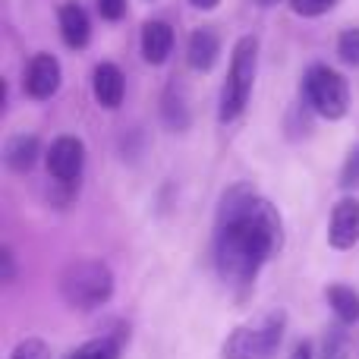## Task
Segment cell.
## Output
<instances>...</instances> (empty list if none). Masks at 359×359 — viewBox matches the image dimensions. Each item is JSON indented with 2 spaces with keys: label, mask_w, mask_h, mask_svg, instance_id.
Listing matches in <instances>:
<instances>
[{
  "label": "cell",
  "mask_w": 359,
  "mask_h": 359,
  "mask_svg": "<svg viewBox=\"0 0 359 359\" xmlns=\"http://www.w3.org/2000/svg\"><path fill=\"white\" fill-rule=\"evenodd\" d=\"M57 19H60L63 41H67L73 50L86 48L88 38H92V22H88V13L82 10L76 0H67V4L60 6V13H57Z\"/></svg>",
  "instance_id": "10"
},
{
  "label": "cell",
  "mask_w": 359,
  "mask_h": 359,
  "mask_svg": "<svg viewBox=\"0 0 359 359\" xmlns=\"http://www.w3.org/2000/svg\"><path fill=\"white\" fill-rule=\"evenodd\" d=\"M164 120H168L174 130H183L186 123H189V117H186V107H183V101L174 98V95H168L164 98Z\"/></svg>",
  "instance_id": "18"
},
{
  "label": "cell",
  "mask_w": 359,
  "mask_h": 359,
  "mask_svg": "<svg viewBox=\"0 0 359 359\" xmlns=\"http://www.w3.org/2000/svg\"><path fill=\"white\" fill-rule=\"evenodd\" d=\"M255 69H259V38L243 35L233 44L230 69L221 88V107H217L221 123H230V120H236L246 111L249 95H252V82H255Z\"/></svg>",
  "instance_id": "2"
},
{
  "label": "cell",
  "mask_w": 359,
  "mask_h": 359,
  "mask_svg": "<svg viewBox=\"0 0 359 359\" xmlns=\"http://www.w3.org/2000/svg\"><path fill=\"white\" fill-rule=\"evenodd\" d=\"M98 13L104 19H111V22H117L126 13V0H98Z\"/></svg>",
  "instance_id": "22"
},
{
  "label": "cell",
  "mask_w": 359,
  "mask_h": 359,
  "mask_svg": "<svg viewBox=\"0 0 359 359\" xmlns=\"http://www.w3.org/2000/svg\"><path fill=\"white\" fill-rule=\"evenodd\" d=\"M328 303L334 309V316L344 325H356L359 322V293L347 284H331L328 287Z\"/></svg>",
  "instance_id": "14"
},
{
  "label": "cell",
  "mask_w": 359,
  "mask_h": 359,
  "mask_svg": "<svg viewBox=\"0 0 359 359\" xmlns=\"http://www.w3.org/2000/svg\"><path fill=\"white\" fill-rule=\"evenodd\" d=\"M290 359H312V347H309V344H297V347H293V356Z\"/></svg>",
  "instance_id": "24"
},
{
  "label": "cell",
  "mask_w": 359,
  "mask_h": 359,
  "mask_svg": "<svg viewBox=\"0 0 359 359\" xmlns=\"http://www.w3.org/2000/svg\"><path fill=\"white\" fill-rule=\"evenodd\" d=\"M303 88H306V101L312 104V111L322 114L328 120H341L350 107V88H347V79H344L337 69L331 67H312L303 79Z\"/></svg>",
  "instance_id": "5"
},
{
  "label": "cell",
  "mask_w": 359,
  "mask_h": 359,
  "mask_svg": "<svg viewBox=\"0 0 359 359\" xmlns=\"http://www.w3.org/2000/svg\"><path fill=\"white\" fill-rule=\"evenodd\" d=\"M170 50H174V29H170L168 22H161V19H151V22H145L142 29V57L151 63V67H158V63H164L170 57Z\"/></svg>",
  "instance_id": "11"
},
{
  "label": "cell",
  "mask_w": 359,
  "mask_h": 359,
  "mask_svg": "<svg viewBox=\"0 0 359 359\" xmlns=\"http://www.w3.org/2000/svg\"><path fill=\"white\" fill-rule=\"evenodd\" d=\"M337 54H341L344 63L359 67V29H347L341 38H337Z\"/></svg>",
  "instance_id": "17"
},
{
  "label": "cell",
  "mask_w": 359,
  "mask_h": 359,
  "mask_svg": "<svg viewBox=\"0 0 359 359\" xmlns=\"http://www.w3.org/2000/svg\"><path fill=\"white\" fill-rule=\"evenodd\" d=\"M259 4L262 6H271V4H278V0H259Z\"/></svg>",
  "instance_id": "26"
},
{
  "label": "cell",
  "mask_w": 359,
  "mask_h": 359,
  "mask_svg": "<svg viewBox=\"0 0 359 359\" xmlns=\"http://www.w3.org/2000/svg\"><path fill=\"white\" fill-rule=\"evenodd\" d=\"M328 243L334 249H353L359 243V198H341L331 211Z\"/></svg>",
  "instance_id": "7"
},
{
  "label": "cell",
  "mask_w": 359,
  "mask_h": 359,
  "mask_svg": "<svg viewBox=\"0 0 359 359\" xmlns=\"http://www.w3.org/2000/svg\"><path fill=\"white\" fill-rule=\"evenodd\" d=\"M57 88H60V63H57V57L35 54L29 69H25V92H29L32 98L44 101V98H50Z\"/></svg>",
  "instance_id": "8"
},
{
  "label": "cell",
  "mask_w": 359,
  "mask_h": 359,
  "mask_svg": "<svg viewBox=\"0 0 359 359\" xmlns=\"http://www.w3.org/2000/svg\"><path fill=\"white\" fill-rule=\"evenodd\" d=\"M114 293V274L104 262L98 259H79L69 262L60 274V297L73 309H98L111 299Z\"/></svg>",
  "instance_id": "3"
},
{
  "label": "cell",
  "mask_w": 359,
  "mask_h": 359,
  "mask_svg": "<svg viewBox=\"0 0 359 359\" xmlns=\"http://www.w3.org/2000/svg\"><path fill=\"white\" fill-rule=\"evenodd\" d=\"M217 54H221V38L211 29H196L189 35V44H186V60H189L192 69L198 73H208L215 67Z\"/></svg>",
  "instance_id": "12"
},
{
  "label": "cell",
  "mask_w": 359,
  "mask_h": 359,
  "mask_svg": "<svg viewBox=\"0 0 359 359\" xmlns=\"http://www.w3.org/2000/svg\"><path fill=\"white\" fill-rule=\"evenodd\" d=\"M10 359H48V347H44L41 341H22L16 350L10 353Z\"/></svg>",
  "instance_id": "20"
},
{
  "label": "cell",
  "mask_w": 359,
  "mask_h": 359,
  "mask_svg": "<svg viewBox=\"0 0 359 359\" xmlns=\"http://www.w3.org/2000/svg\"><path fill=\"white\" fill-rule=\"evenodd\" d=\"M67 359H120V341L117 337H95V341L76 347Z\"/></svg>",
  "instance_id": "15"
},
{
  "label": "cell",
  "mask_w": 359,
  "mask_h": 359,
  "mask_svg": "<svg viewBox=\"0 0 359 359\" xmlns=\"http://www.w3.org/2000/svg\"><path fill=\"white\" fill-rule=\"evenodd\" d=\"M192 6H198V10H211V6H217V0H189Z\"/></svg>",
  "instance_id": "25"
},
{
  "label": "cell",
  "mask_w": 359,
  "mask_h": 359,
  "mask_svg": "<svg viewBox=\"0 0 359 359\" xmlns=\"http://www.w3.org/2000/svg\"><path fill=\"white\" fill-rule=\"evenodd\" d=\"M287 316L284 312H268L262 322L243 325L224 341L221 359H274L280 341H284Z\"/></svg>",
  "instance_id": "4"
},
{
  "label": "cell",
  "mask_w": 359,
  "mask_h": 359,
  "mask_svg": "<svg viewBox=\"0 0 359 359\" xmlns=\"http://www.w3.org/2000/svg\"><path fill=\"white\" fill-rule=\"evenodd\" d=\"M38 155H41V142H38V136H25V133H19V136H13L10 142L4 145V161H6V168H13L16 174H25V170L35 168Z\"/></svg>",
  "instance_id": "13"
},
{
  "label": "cell",
  "mask_w": 359,
  "mask_h": 359,
  "mask_svg": "<svg viewBox=\"0 0 359 359\" xmlns=\"http://www.w3.org/2000/svg\"><path fill=\"white\" fill-rule=\"evenodd\" d=\"M0 262H4V280L16 278V271H13V252H10V249H4V252H0Z\"/></svg>",
  "instance_id": "23"
},
{
  "label": "cell",
  "mask_w": 359,
  "mask_h": 359,
  "mask_svg": "<svg viewBox=\"0 0 359 359\" xmlns=\"http://www.w3.org/2000/svg\"><path fill=\"white\" fill-rule=\"evenodd\" d=\"M341 186H344V189H353V186H359V149L350 151V158L344 161Z\"/></svg>",
  "instance_id": "21"
},
{
  "label": "cell",
  "mask_w": 359,
  "mask_h": 359,
  "mask_svg": "<svg viewBox=\"0 0 359 359\" xmlns=\"http://www.w3.org/2000/svg\"><path fill=\"white\" fill-rule=\"evenodd\" d=\"M92 92H95V101L107 111L123 104V95H126V82H123V73H120L114 63H98L95 67V79H92Z\"/></svg>",
  "instance_id": "9"
},
{
  "label": "cell",
  "mask_w": 359,
  "mask_h": 359,
  "mask_svg": "<svg viewBox=\"0 0 359 359\" xmlns=\"http://www.w3.org/2000/svg\"><path fill=\"white\" fill-rule=\"evenodd\" d=\"M82 164H86V145L76 136H60L48 151V174L57 183H73L82 174Z\"/></svg>",
  "instance_id": "6"
},
{
  "label": "cell",
  "mask_w": 359,
  "mask_h": 359,
  "mask_svg": "<svg viewBox=\"0 0 359 359\" xmlns=\"http://www.w3.org/2000/svg\"><path fill=\"white\" fill-rule=\"evenodd\" d=\"M337 0H290V6L299 13V16H322L334 6Z\"/></svg>",
  "instance_id": "19"
},
{
  "label": "cell",
  "mask_w": 359,
  "mask_h": 359,
  "mask_svg": "<svg viewBox=\"0 0 359 359\" xmlns=\"http://www.w3.org/2000/svg\"><path fill=\"white\" fill-rule=\"evenodd\" d=\"M322 359H350V344H347V334H344L341 328H331L328 331Z\"/></svg>",
  "instance_id": "16"
},
{
  "label": "cell",
  "mask_w": 359,
  "mask_h": 359,
  "mask_svg": "<svg viewBox=\"0 0 359 359\" xmlns=\"http://www.w3.org/2000/svg\"><path fill=\"white\" fill-rule=\"evenodd\" d=\"M284 224L268 198L249 186H236L224 196L215 236V265L227 284H252L265 262L278 255Z\"/></svg>",
  "instance_id": "1"
}]
</instances>
